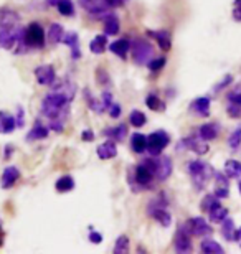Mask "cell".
Wrapping results in <instances>:
<instances>
[{
    "instance_id": "1",
    "label": "cell",
    "mask_w": 241,
    "mask_h": 254,
    "mask_svg": "<svg viewBox=\"0 0 241 254\" xmlns=\"http://www.w3.org/2000/svg\"><path fill=\"white\" fill-rule=\"evenodd\" d=\"M70 104H71V101L66 99L65 96L50 91V93L45 96V99L42 101V114L47 119L66 121L70 116Z\"/></svg>"
},
{
    "instance_id": "2",
    "label": "cell",
    "mask_w": 241,
    "mask_h": 254,
    "mask_svg": "<svg viewBox=\"0 0 241 254\" xmlns=\"http://www.w3.org/2000/svg\"><path fill=\"white\" fill-rule=\"evenodd\" d=\"M156 180V155L147 157L134 169L132 180L129 179V185L134 191L146 190Z\"/></svg>"
},
{
    "instance_id": "3",
    "label": "cell",
    "mask_w": 241,
    "mask_h": 254,
    "mask_svg": "<svg viewBox=\"0 0 241 254\" xmlns=\"http://www.w3.org/2000/svg\"><path fill=\"white\" fill-rule=\"evenodd\" d=\"M187 170H188V175H190V179H192L193 187L198 191L207 187L208 180L212 179L213 174H215L212 165L207 164V162H203V160H192L190 164H188Z\"/></svg>"
},
{
    "instance_id": "4",
    "label": "cell",
    "mask_w": 241,
    "mask_h": 254,
    "mask_svg": "<svg viewBox=\"0 0 241 254\" xmlns=\"http://www.w3.org/2000/svg\"><path fill=\"white\" fill-rule=\"evenodd\" d=\"M131 50H132V60L139 66L149 64V62L154 58V47L144 38H136L131 43Z\"/></svg>"
},
{
    "instance_id": "5",
    "label": "cell",
    "mask_w": 241,
    "mask_h": 254,
    "mask_svg": "<svg viewBox=\"0 0 241 254\" xmlns=\"http://www.w3.org/2000/svg\"><path fill=\"white\" fill-rule=\"evenodd\" d=\"M22 40L30 48H43L45 42H47V33H45L43 27L38 22H32L23 30Z\"/></svg>"
},
{
    "instance_id": "6",
    "label": "cell",
    "mask_w": 241,
    "mask_h": 254,
    "mask_svg": "<svg viewBox=\"0 0 241 254\" xmlns=\"http://www.w3.org/2000/svg\"><path fill=\"white\" fill-rule=\"evenodd\" d=\"M22 27L15 25V27H2L0 28V48L2 50H12L17 47V43L23 37Z\"/></svg>"
},
{
    "instance_id": "7",
    "label": "cell",
    "mask_w": 241,
    "mask_h": 254,
    "mask_svg": "<svg viewBox=\"0 0 241 254\" xmlns=\"http://www.w3.org/2000/svg\"><path fill=\"white\" fill-rule=\"evenodd\" d=\"M168 144H170V135L165 130H154L147 137V152L151 155H161Z\"/></svg>"
},
{
    "instance_id": "8",
    "label": "cell",
    "mask_w": 241,
    "mask_h": 254,
    "mask_svg": "<svg viewBox=\"0 0 241 254\" xmlns=\"http://www.w3.org/2000/svg\"><path fill=\"white\" fill-rule=\"evenodd\" d=\"M182 228L185 230L190 236H198V238H203V236H210L212 235V226L208 225V221L205 220L202 216H197V218H190L187 220L185 223L182 225Z\"/></svg>"
},
{
    "instance_id": "9",
    "label": "cell",
    "mask_w": 241,
    "mask_h": 254,
    "mask_svg": "<svg viewBox=\"0 0 241 254\" xmlns=\"http://www.w3.org/2000/svg\"><path fill=\"white\" fill-rule=\"evenodd\" d=\"M182 149L192 150L197 155H205L208 152V145H207V140L202 139L200 135H190V137H185V139L178 140V150H182Z\"/></svg>"
},
{
    "instance_id": "10",
    "label": "cell",
    "mask_w": 241,
    "mask_h": 254,
    "mask_svg": "<svg viewBox=\"0 0 241 254\" xmlns=\"http://www.w3.org/2000/svg\"><path fill=\"white\" fill-rule=\"evenodd\" d=\"M35 79H37L38 84L42 86H53L56 81V73L55 68L51 64H40L33 69Z\"/></svg>"
},
{
    "instance_id": "11",
    "label": "cell",
    "mask_w": 241,
    "mask_h": 254,
    "mask_svg": "<svg viewBox=\"0 0 241 254\" xmlns=\"http://www.w3.org/2000/svg\"><path fill=\"white\" fill-rule=\"evenodd\" d=\"M80 7L86 10L89 15H106L111 13L109 12V3L107 0H78Z\"/></svg>"
},
{
    "instance_id": "12",
    "label": "cell",
    "mask_w": 241,
    "mask_h": 254,
    "mask_svg": "<svg viewBox=\"0 0 241 254\" xmlns=\"http://www.w3.org/2000/svg\"><path fill=\"white\" fill-rule=\"evenodd\" d=\"M173 165L170 157L167 155H156V179L159 182H165L172 175Z\"/></svg>"
},
{
    "instance_id": "13",
    "label": "cell",
    "mask_w": 241,
    "mask_h": 254,
    "mask_svg": "<svg viewBox=\"0 0 241 254\" xmlns=\"http://www.w3.org/2000/svg\"><path fill=\"white\" fill-rule=\"evenodd\" d=\"M173 250H175V253H180V254L192 253V250H193L190 235H188L182 226L177 230L175 238H173Z\"/></svg>"
},
{
    "instance_id": "14",
    "label": "cell",
    "mask_w": 241,
    "mask_h": 254,
    "mask_svg": "<svg viewBox=\"0 0 241 254\" xmlns=\"http://www.w3.org/2000/svg\"><path fill=\"white\" fill-rule=\"evenodd\" d=\"M215 195H217L220 200L223 198H228L230 195V177L225 174V172H215Z\"/></svg>"
},
{
    "instance_id": "15",
    "label": "cell",
    "mask_w": 241,
    "mask_h": 254,
    "mask_svg": "<svg viewBox=\"0 0 241 254\" xmlns=\"http://www.w3.org/2000/svg\"><path fill=\"white\" fill-rule=\"evenodd\" d=\"M149 215L157 223H161L163 228H168L172 225V215L167 211L165 206H149Z\"/></svg>"
},
{
    "instance_id": "16",
    "label": "cell",
    "mask_w": 241,
    "mask_h": 254,
    "mask_svg": "<svg viewBox=\"0 0 241 254\" xmlns=\"http://www.w3.org/2000/svg\"><path fill=\"white\" fill-rule=\"evenodd\" d=\"M51 91H53V93H58L61 96H65L68 101H73L75 94H76V86H75V83H71V81H68V79H63V81H60V83H56V81H55Z\"/></svg>"
},
{
    "instance_id": "17",
    "label": "cell",
    "mask_w": 241,
    "mask_h": 254,
    "mask_svg": "<svg viewBox=\"0 0 241 254\" xmlns=\"http://www.w3.org/2000/svg\"><path fill=\"white\" fill-rule=\"evenodd\" d=\"M18 179H20V170L17 169V167L10 165V167H7V169L3 170L2 179H0V185H2L3 190H8V189H12L15 184H17Z\"/></svg>"
},
{
    "instance_id": "18",
    "label": "cell",
    "mask_w": 241,
    "mask_h": 254,
    "mask_svg": "<svg viewBox=\"0 0 241 254\" xmlns=\"http://www.w3.org/2000/svg\"><path fill=\"white\" fill-rule=\"evenodd\" d=\"M61 43H65L66 47H70L71 50V58L73 60H80L81 58V50H80V37L76 32H70V33H65L63 40Z\"/></svg>"
},
{
    "instance_id": "19",
    "label": "cell",
    "mask_w": 241,
    "mask_h": 254,
    "mask_svg": "<svg viewBox=\"0 0 241 254\" xmlns=\"http://www.w3.org/2000/svg\"><path fill=\"white\" fill-rule=\"evenodd\" d=\"M20 23V15L8 7L0 8V28L2 27H15Z\"/></svg>"
},
{
    "instance_id": "20",
    "label": "cell",
    "mask_w": 241,
    "mask_h": 254,
    "mask_svg": "<svg viewBox=\"0 0 241 254\" xmlns=\"http://www.w3.org/2000/svg\"><path fill=\"white\" fill-rule=\"evenodd\" d=\"M210 98L203 96V98H197L190 103V111L200 118H208L210 116Z\"/></svg>"
},
{
    "instance_id": "21",
    "label": "cell",
    "mask_w": 241,
    "mask_h": 254,
    "mask_svg": "<svg viewBox=\"0 0 241 254\" xmlns=\"http://www.w3.org/2000/svg\"><path fill=\"white\" fill-rule=\"evenodd\" d=\"M96 154L101 160H107V159H114L117 155V145L116 140H106L104 144H101L96 149Z\"/></svg>"
},
{
    "instance_id": "22",
    "label": "cell",
    "mask_w": 241,
    "mask_h": 254,
    "mask_svg": "<svg viewBox=\"0 0 241 254\" xmlns=\"http://www.w3.org/2000/svg\"><path fill=\"white\" fill-rule=\"evenodd\" d=\"M149 37H152L157 42L159 48L162 52H168L172 48V37L167 30H161V32H149Z\"/></svg>"
},
{
    "instance_id": "23",
    "label": "cell",
    "mask_w": 241,
    "mask_h": 254,
    "mask_svg": "<svg viewBox=\"0 0 241 254\" xmlns=\"http://www.w3.org/2000/svg\"><path fill=\"white\" fill-rule=\"evenodd\" d=\"M50 134V127L47 126H43L40 121H37L35 123V126L30 129L28 132V135H27V140L28 142H35V140H43V139H47Z\"/></svg>"
},
{
    "instance_id": "24",
    "label": "cell",
    "mask_w": 241,
    "mask_h": 254,
    "mask_svg": "<svg viewBox=\"0 0 241 254\" xmlns=\"http://www.w3.org/2000/svg\"><path fill=\"white\" fill-rule=\"evenodd\" d=\"M104 33L107 35V37H112V35H117L121 30V22L119 18H117V15L114 13H107L104 18Z\"/></svg>"
},
{
    "instance_id": "25",
    "label": "cell",
    "mask_w": 241,
    "mask_h": 254,
    "mask_svg": "<svg viewBox=\"0 0 241 254\" xmlns=\"http://www.w3.org/2000/svg\"><path fill=\"white\" fill-rule=\"evenodd\" d=\"M17 119L8 113H0V134H10L17 129Z\"/></svg>"
},
{
    "instance_id": "26",
    "label": "cell",
    "mask_w": 241,
    "mask_h": 254,
    "mask_svg": "<svg viewBox=\"0 0 241 254\" xmlns=\"http://www.w3.org/2000/svg\"><path fill=\"white\" fill-rule=\"evenodd\" d=\"M65 37V28L60 23H51L47 32V42L50 45H58Z\"/></svg>"
},
{
    "instance_id": "27",
    "label": "cell",
    "mask_w": 241,
    "mask_h": 254,
    "mask_svg": "<svg viewBox=\"0 0 241 254\" xmlns=\"http://www.w3.org/2000/svg\"><path fill=\"white\" fill-rule=\"evenodd\" d=\"M109 50L114 55H117V57L121 58H126V55L129 53L131 50V42L127 38H121V40H116V42H112L109 45Z\"/></svg>"
},
{
    "instance_id": "28",
    "label": "cell",
    "mask_w": 241,
    "mask_h": 254,
    "mask_svg": "<svg viewBox=\"0 0 241 254\" xmlns=\"http://www.w3.org/2000/svg\"><path fill=\"white\" fill-rule=\"evenodd\" d=\"M102 134L111 137V139L116 140V142H122L126 139V135H127V127L124 124H119V126L109 127V129H104V130H102Z\"/></svg>"
},
{
    "instance_id": "29",
    "label": "cell",
    "mask_w": 241,
    "mask_h": 254,
    "mask_svg": "<svg viewBox=\"0 0 241 254\" xmlns=\"http://www.w3.org/2000/svg\"><path fill=\"white\" fill-rule=\"evenodd\" d=\"M106 48H107V35H106V33L96 35V37H94L93 40H91V43H89L91 53L101 55V53H104V52H106Z\"/></svg>"
},
{
    "instance_id": "30",
    "label": "cell",
    "mask_w": 241,
    "mask_h": 254,
    "mask_svg": "<svg viewBox=\"0 0 241 254\" xmlns=\"http://www.w3.org/2000/svg\"><path fill=\"white\" fill-rule=\"evenodd\" d=\"M218 126L217 124H213V123H207V124H203V126H200V129H198V135L202 137V139L205 140H215L218 137Z\"/></svg>"
},
{
    "instance_id": "31",
    "label": "cell",
    "mask_w": 241,
    "mask_h": 254,
    "mask_svg": "<svg viewBox=\"0 0 241 254\" xmlns=\"http://www.w3.org/2000/svg\"><path fill=\"white\" fill-rule=\"evenodd\" d=\"M131 147H132V150H134L136 154H144V152L147 150V137L144 134H141V132L132 134Z\"/></svg>"
},
{
    "instance_id": "32",
    "label": "cell",
    "mask_w": 241,
    "mask_h": 254,
    "mask_svg": "<svg viewBox=\"0 0 241 254\" xmlns=\"http://www.w3.org/2000/svg\"><path fill=\"white\" fill-rule=\"evenodd\" d=\"M208 216L212 223H223L225 218H228V210L222 203H218V205H215L212 210L208 211Z\"/></svg>"
},
{
    "instance_id": "33",
    "label": "cell",
    "mask_w": 241,
    "mask_h": 254,
    "mask_svg": "<svg viewBox=\"0 0 241 254\" xmlns=\"http://www.w3.org/2000/svg\"><path fill=\"white\" fill-rule=\"evenodd\" d=\"M75 187H76V184H75L73 177H70V175L60 177V179L56 180V184H55L56 191H60V193H68V191L73 190Z\"/></svg>"
},
{
    "instance_id": "34",
    "label": "cell",
    "mask_w": 241,
    "mask_h": 254,
    "mask_svg": "<svg viewBox=\"0 0 241 254\" xmlns=\"http://www.w3.org/2000/svg\"><path fill=\"white\" fill-rule=\"evenodd\" d=\"M225 174H227L230 179H240L241 177V162L230 159L225 162Z\"/></svg>"
},
{
    "instance_id": "35",
    "label": "cell",
    "mask_w": 241,
    "mask_h": 254,
    "mask_svg": "<svg viewBox=\"0 0 241 254\" xmlns=\"http://www.w3.org/2000/svg\"><path fill=\"white\" fill-rule=\"evenodd\" d=\"M200 250H202V253L205 254H223V248L218 245L215 240H210V238H207V240L202 241V245H200Z\"/></svg>"
},
{
    "instance_id": "36",
    "label": "cell",
    "mask_w": 241,
    "mask_h": 254,
    "mask_svg": "<svg viewBox=\"0 0 241 254\" xmlns=\"http://www.w3.org/2000/svg\"><path fill=\"white\" fill-rule=\"evenodd\" d=\"M235 231H237V226H235V221L232 220V218H225L223 223H222V235H223L225 240L233 241Z\"/></svg>"
},
{
    "instance_id": "37",
    "label": "cell",
    "mask_w": 241,
    "mask_h": 254,
    "mask_svg": "<svg viewBox=\"0 0 241 254\" xmlns=\"http://www.w3.org/2000/svg\"><path fill=\"white\" fill-rule=\"evenodd\" d=\"M146 104H147V108H149V109L159 111V113H162V111L165 109V104H163L162 101L159 99V96H157V94H149L147 98H146Z\"/></svg>"
},
{
    "instance_id": "38",
    "label": "cell",
    "mask_w": 241,
    "mask_h": 254,
    "mask_svg": "<svg viewBox=\"0 0 241 254\" xmlns=\"http://www.w3.org/2000/svg\"><path fill=\"white\" fill-rule=\"evenodd\" d=\"M114 253L116 254H126L129 253V238L126 235H121L114 243Z\"/></svg>"
},
{
    "instance_id": "39",
    "label": "cell",
    "mask_w": 241,
    "mask_h": 254,
    "mask_svg": "<svg viewBox=\"0 0 241 254\" xmlns=\"http://www.w3.org/2000/svg\"><path fill=\"white\" fill-rule=\"evenodd\" d=\"M84 98H86V103H88V108H89L91 111H94V113H97V114L104 113V108H102V104H101V99H99V101L94 99L93 96L89 94V91H88V89L84 91Z\"/></svg>"
},
{
    "instance_id": "40",
    "label": "cell",
    "mask_w": 241,
    "mask_h": 254,
    "mask_svg": "<svg viewBox=\"0 0 241 254\" xmlns=\"http://www.w3.org/2000/svg\"><path fill=\"white\" fill-rule=\"evenodd\" d=\"M218 203H220V198L215 195V193H210V195H207L202 200V205H200V208H202V211L208 213L215 205H218Z\"/></svg>"
},
{
    "instance_id": "41",
    "label": "cell",
    "mask_w": 241,
    "mask_h": 254,
    "mask_svg": "<svg viewBox=\"0 0 241 254\" xmlns=\"http://www.w3.org/2000/svg\"><path fill=\"white\" fill-rule=\"evenodd\" d=\"M129 123H131V126H134V127H142L147 123V116L136 109V111H132V113L129 114Z\"/></svg>"
},
{
    "instance_id": "42",
    "label": "cell",
    "mask_w": 241,
    "mask_h": 254,
    "mask_svg": "<svg viewBox=\"0 0 241 254\" xmlns=\"http://www.w3.org/2000/svg\"><path fill=\"white\" fill-rule=\"evenodd\" d=\"M240 145H241V126H238L228 137V147L232 150H238Z\"/></svg>"
},
{
    "instance_id": "43",
    "label": "cell",
    "mask_w": 241,
    "mask_h": 254,
    "mask_svg": "<svg viewBox=\"0 0 241 254\" xmlns=\"http://www.w3.org/2000/svg\"><path fill=\"white\" fill-rule=\"evenodd\" d=\"M56 8H58V12L63 15V17H71V15H75V5L71 0H61Z\"/></svg>"
},
{
    "instance_id": "44",
    "label": "cell",
    "mask_w": 241,
    "mask_h": 254,
    "mask_svg": "<svg viewBox=\"0 0 241 254\" xmlns=\"http://www.w3.org/2000/svg\"><path fill=\"white\" fill-rule=\"evenodd\" d=\"M165 63H167V60H165V57H161V58H152L151 62H149V64H147V68L152 71V73H157V71H161L163 66H165Z\"/></svg>"
},
{
    "instance_id": "45",
    "label": "cell",
    "mask_w": 241,
    "mask_h": 254,
    "mask_svg": "<svg viewBox=\"0 0 241 254\" xmlns=\"http://www.w3.org/2000/svg\"><path fill=\"white\" fill-rule=\"evenodd\" d=\"M227 113L230 118H235V119H240L241 118V104H235V103H228V108H227Z\"/></svg>"
},
{
    "instance_id": "46",
    "label": "cell",
    "mask_w": 241,
    "mask_h": 254,
    "mask_svg": "<svg viewBox=\"0 0 241 254\" xmlns=\"http://www.w3.org/2000/svg\"><path fill=\"white\" fill-rule=\"evenodd\" d=\"M96 78H97V83H99L101 86H104V84H106V86H109V84H111L109 74H107L102 68H97V71H96Z\"/></svg>"
},
{
    "instance_id": "47",
    "label": "cell",
    "mask_w": 241,
    "mask_h": 254,
    "mask_svg": "<svg viewBox=\"0 0 241 254\" xmlns=\"http://www.w3.org/2000/svg\"><path fill=\"white\" fill-rule=\"evenodd\" d=\"M65 123H66V121H63V119H50L48 127L53 132H61L65 129Z\"/></svg>"
},
{
    "instance_id": "48",
    "label": "cell",
    "mask_w": 241,
    "mask_h": 254,
    "mask_svg": "<svg viewBox=\"0 0 241 254\" xmlns=\"http://www.w3.org/2000/svg\"><path fill=\"white\" fill-rule=\"evenodd\" d=\"M101 104H102V108H104V111H107L111 108V104H112V94L109 93V91H104V93L101 94Z\"/></svg>"
},
{
    "instance_id": "49",
    "label": "cell",
    "mask_w": 241,
    "mask_h": 254,
    "mask_svg": "<svg viewBox=\"0 0 241 254\" xmlns=\"http://www.w3.org/2000/svg\"><path fill=\"white\" fill-rule=\"evenodd\" d=\"M227 99H228V103L241 104V91H240V89L230 91V93L227 94Z\"/></svg>"
},
{
    "instance_id": "50",
    "label": "cell",
    "mask_w": 241,
    "mask_h": 254,
    "mask_svg": "<svg viewBox=\"0 0 241 254\" xmlns=\"http://www.w3.org/2000/svg\"><path fill=\"white\" fill-rule=\"evenodd\" d=\"M232 15H233L235 22H241V0H235V2H233Z\"/></svg>"
},
{
    "instance_id": "51",
    "label": "cell",
    "mask_w": 241,
    "mask_h": 254,
    "mask_svg": "<svg viewBox=\"0 0 241 254\" xmlns=\"http://www.w3.org/2000/svg\"><path fill=\"white\" fill-rule=\"evenodd\" d=\"M107 113H109V116H111L112 119H117V118H121L122 109H121V106H119V104H114V103H112V104H111V108L107 109Z\"/></svg>"
},
{
    "instance_id": "52",
    "label": "cell",
    "mask_w": 241,
    "mask_h": 254,
    "mask_svg": "<svg viewBox=\"0 0 241 254\" xmlns=\"http://www.w3.org/2000/svg\"><path fill=\"white\" fill-rule=\"evenodd\" d=\"M232 81H233V76H232V74H227V76H225V78L222 79V83L215 86V91H217V93H218V91L225 89V88H227L228 84H232Z\"/></svg>"
},
{
    "instance_id": "53",
    "label": "cell",
    "mask_w": 241,
    "mask_h": 254,
    "mask_svg": "<svg viewBox=\"0 0 241 254\" xmlns=\"http://www.w3.org/2000/svg\"><path fill=\"white\" fill-rule=\"evenodd\" d=\"M89 241L93 243V245H99V243L102 241L101 233H97V231H91V233H89Z\"/></svg>"
},
{
    "instance_id": "54",
    "label": "cell",
    "mask_w": 241,
    "mask_h": 254,
    "mask_svg": "<svg viewBox=\"0 0 241 254\" xmlns=\"http://www.w3.org/2000/svg\"><path fill=\"white\" fill-rule=\"evenodd\" d=\"M81 139L84 142H93L94 140V132L93 130H84L83 134H81Z\"/></svg>"
},
{
    "instance_id": "55",
    "label": "cell",
    "mask_w": 241,
    "mask_h": 254,
    "mask_svg": "<svg viewBox=\"0 0 241 254\" xmlns=\"http://www.w3.org/2000/svg\"><path fill=\"white\" fill-rule=\"evenodd\" d=\"M15 119H17V126H18V127H22V126H23V109H22V108H18V109H17V118H15Z\"/></svg>"
},
{
    "instance_id": "56",
    "label": "cell",
    "mask_w": 241,
    "mask_h": 254,
    "mask_svg": "<svg viewBox=\"0 0 241 254\" xmlns=\"http://www.w3.org/2000/svg\"><path fill=\"white\" fill-rule=\"evenodd\" d=\"M107 3H109V7H111V8H114V7H122V5H124V0H107Z\"/></svg>"
},
{
    "instance_id": "57",
    "label": "cell",
    "mask_w": 241,
    "mask_h": 254,
    "mask_svg": "<svg viewBox=\"0 0 241 254\" xmlns=\"http://www.w3.org/2000/svg\"><path fill=\"white\" fill-rule=\"evenodd\" d=\"M10 154H13V145H5V159H8Z\"/></svg>"
},
{
    "instance_id": "58",
    "label": "cell",
    "mask_w": 241,
    "mask_h": 254,
    "mask_svg": "<svg viewBox=\"0 0 241 254\" xmlns=\"http://www.w3.org/2000/svg\"><path fill=\"white\" fill-rule=\"evenodd\" d=\"M233 241H237V243H241V228H238V230H237V231H235Z\"/></svg>"
},
{
    "instance_id": "59",
    "label": "cell",
    "mask_w": 241,
    "mask_h": 254,
    "mask_svg": "<svg viewBox=\"0 0 241 254\" xmlns=\"http://www.w3.org/2000/svg\"><path fill=\"white\" fill-rule=\"evenodd\" d=\"M48 5H51V7H58V3L61 2V0H45Z\"/></svg>"
},
{
    "instance_id": "60",
    "label": "cell",
    "mask_w": 241,
    "mask_h": 254,
    "mask_svg": "<svg viewBox=\"0 0 241 254\" xmlns=\"http://www.w3.org/2000/svg\"><path fill=\"white\" fill-rule=\"evenodd\" d=\"M3 246V235H2V231H0V248Z\"/></svg>"
},
{
    "instance_id": "61",
    "label": "cell",
    "mask_w": 241,
    "mask_h": 254,
    "mask_svg": "<svg viewBox=\"0 0 241 254\" xmlns=\"http://www.w3.org/2000/svg\"><path fill=\"white\" fill-rule=\"evenodd\" d=\"M238 190H240V193H241V182H240V185H238Z\"/></svg>"
},
{
    "instance_id": "62",
    "label": "cell",
    "mask_w": 241,
    "mask_h": 254,
    "mask_svg": "<svg viewBox=\"0 0 241 254\" xmlns=\"http://www.w3.org/2000/svg\"><path fill=\"white\" fill-rule=\"evenodd\" d=\"M124 2H126V0H124Z\"/></svg>"
},
{
    "instance_id": "63",
    "label": "cell",
    "mask_w": 241,
    "mask_h": 254,
    "mask_svg": "<svg viewBox=\"0 0 241 254\" xmlns=\"http://www.w3.org/2000/svg\"><path fill=\"white\" fill-rule=\"evenodd\" d=\"M240 245H241V243H240Z\"/></svg>"
}]
</instances>
